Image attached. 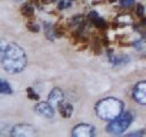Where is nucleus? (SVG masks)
Wrapping results in <instances>:
<instances>
[{
  "label": "nucleus",
  "instance_id": "10",
  "mask_svg": "<svg viewBox=\"0 0 146 137\" xmlns=\"http://www.w3.org/2000/svg\"><path fill=\"white\" fill-rule=\"evenodd\" d=\"M0 94L1 95H11L12 94L11 86L6 80L0 79Z\"/></svg>",
  "mask_w": 146,
  "mask_h": 137
},
{
  "label": "nucleus",
  "instance_id": "14",
  "mask_svg": "<svg viewBox=\"0 0 146 137\" xmlns=\"http://www.w3.org/2000/svg\"><path fill=\"white\" fill-rule=\"evenodd\" d=\"M94 24L99 27V28H102V27L105 26V22L102 18H100V17H96V18H94Z\"/></svg>",
  "mask_w": 146,
  "mask_h": 137
},
{
  "label": "nucleus",
  "instance_id": "6",
  "mask_svg": "<svg viewBox=\"0 0 146 137\" xmlns=\"http://www.w3.org/2000/svg\"><path fill=\"white\" fill-rule=\"evenodd\" d=\"M34 134H35V130H34L31 125H26V124L16 125V126L11 130V136H16V137L34 136Z\"/></svg>",
  "mask_w": 146,
  "mask_h": 137
},
{
  "label": "nucleus",
  "instance_id": "11",
  "mask_svg": "<svg viewBox=\"0 0 146 137\" xmlns=\"http://www.w3.org/2000/svg\"><path fill=\"white\" fill-rule=\"evenodd\" d=\"M22 13L27 17H32L34 13V7H32L31 5H26V6L22 7Z\"/></svg>",
  "mask_w": 146,
  "mask_h": 137
},
{
  "label": "nucleus",
  "instance_id": "7",
  "mask_svg": "<svg viewBox=\"0 0 146 137\" xmlns=\"http://www.w3.org/2000/svg\"><path fill=\"white\" fill-rule=\"evenodd\" d=\"M63 101H65V95H63L61 89L55 88L54 90H51V92L49 95V103L52 107L60 106L61 103H63Z\"/></svg>",
  "mask_w": 146,
  "mask_h": 137
},
{
  "label": "nucleus",
  "instance_id": "19",
  "mask_svg": "<svg viewBox=\"0 0 146 137\" xmlns=\"http://www.w3.org/2000/svg\"><path fill=\"white\" fill-rule=\"evenodd\" d=\"M136 13H138V16H141L144 13V6L143 5H138V10H136Z\"/></svg>",
  "mask_w": 146,
  "mask_h": 137
},
{
  "label": "nucleus",
  "instance_id": "8",
  "mask_svg": "<svg viewBox=\"0 0 146 137\" xmlns=\"http://www.w3.org/2000/svg\"><path fill=\"white\" fill-rule=\"evenodd\" d=\"M35 112L38 113L39 115H43L45 118H52L55 114L54 107L49 102H40L39 104H36Z\"/></svg>",
  "mask_w": 146,
  "mask_h": 137
},
{
  "label": "nucleus",
  "instance_id": "9",
  "mask_svg": "<svg viewBox=\"0 0 146 137\" xmlns=\"http://www.w3.org/2000/svg\"><path fill=\"white\" fill-rule=\"evenodd\" d=\"M60 113L63 118H70L73 113V107L70 103H61L60 104Z\"/></svg>",
  "mask_w": 146,
  "mask_h": 137
},
{
  "label": "nucleus",
  "instance_id": "2",
  "mask_svg": "<svg viewBox=\"0 0 146 137\" xmlns=\"http://www.w3.org/2000/svg\"><path fill=\"white\" fill-rule=\"evenodd\" d=\"M95 112H96L100 119L111 121L122 114L123 102L117 98H113V97L105 98L102 101L98 102L96 107H95Z\"/></svg>",
  "mask_w": 146,
  "mask_h": 137
},
{
  "label": "nucleus",
  "instance_id": "3",
  "mask_svg": "<svg viewBox=\"0 0 146 137\" xmlns=\"http://www.w3.org/2000/svg\"><path fill=\"white\" fill-rule=\"evenodd\" d=\"M131 121H133V115H131L130 113L121 114L118 118L111 120V123L107 125L106 130H107V132H110V134L121 135L128 129V127H129Z\"/></svg>",
  "mask_w": 146,
  "mask_h": 137
},
{
  "label": "nucleus",
  "instance_id": "15",
  "mask_svg": "<svg viewBox=\"0 0 146 137\" xmlns=\"http://www.w3.org/2000/svg\"><path fill=\"white\" fill-rule=\"evenodd\" d=\"M134 4V0H121V5L122 6H131Z\"/></svg>",
  "mask_w": 146,
  "mask_h": 137
},
{
  "label": "nucleus",
  "instance_id": "5",
  "mask_svg": "<svg viewBox=\"0 0 146 137\" xmlns=\"http://www.w3.org/2000/svg\"><path fill=\"white\" fill-rule=\"evenodd\" d=\"M133 97L138 103L146 104V80L135 85L133 91Z\"/></svg>",
  "mask_w": 146,
  "mask_h": 137
},
{
  "label": "nucleus",
  "instance_id": "18",
  "mask_svg": "<svg viewBox=\"0 0 146 137\" xmlns=\"http://www.w3.org/2000/svg\"><path fill=\"white\" fill-rule=\"evenodd\" d=\"M28 28H29V30L31 32H39V27L38 26H33V24H28Z\"/></svg>",
  "mask_w": 146,
  "mask_h": 137
},
{
  "label": "nucleus",
  "instance_id": "4",
  "mask_svg": "<svg viewBox=\"0 0 146 137\" xmlns=\"http://www.w3.org/2000/svg\"><path fill=\"white\" fill-rule=\"evenodd\" d=\"M74 137H93L95 136V129L89 124H79L72 130Z\"/></svg>",
  "mask_w": 146,
  "mask_h": 137
},
{
  "label": "nucleus",
  "instance_id": "17",
  "mask_svg": "<svg viewBox=\"0 0 146 137\" xmlns=\"http://www.w3.org/2000/svg\"><path fill=\"white\" fill-rule=\"evenodd\" d=\"M144 132L145 131H136V132H130L129 135H127V136H129V137H136V136H143L144 135Z\"/></svg>",
  "mask_w": 146,
  "mask_h": 137
},
{
  "label": "nucleus",
  "instance_id": "13",
  "mask_svg": "<svg viewBox=\"0 0 146 137\" xmlns=\"http://www.w3.org/2000/svg\"><path fill=\"white\" fill-rule=\"evenodd\" d=\"M7 45H9V43L4 41V40H0V61H1V58L4 56V52H5Z\"/></svg>",
  "mask_w": 146,
  "mask_h": 137
},
{
  "label": "nucleus",
  "instance_id": "16",
  "mask_svg": "<svg viewBox=\"0 0 146 137\" xmlns=\"http://www.w3.org/2000/svg\"><path fill=\"white\" fill-rule=\"evenodd\" d=\"M70 5H71V3L68 1V0H62V1L60 3V5H58V9H61V10H62V9L68 7Z\"/></svg>",
  "mask_w": 146,
  "mask_h": 137
},
{
  "label": "nucleus",
  "instance_id": "1",
  "mask_svg": "<svg viewBox=\"0 0 146 137\" xmlns=\"http://www.w3.org/2000/svg\"><path fill=\"white\" fill-rule=\"evenodd\" d=\"M1 65L7 73L16 74L22 72L27 66V55L20 45L10 43L4 52L1 58Z\"/></svg>",
  "mask_w": 146,
  "mask_h": 137
},
{
  "label": "nucleus",
  "instance_id": "20",
  "mask_svg": "<svg viewBox=\"0 0 146 137\" xmlns=\"http://www.w3.org/2000/svg\"><path fill=\"white\" fill-rule=\"evenodd\" d=\"M143 23H146V20H144V21H143Z\"/></svg>",
  "mask_w": 146,
  "mask_h": 137
},
{
  "label": "nucleus",
  "instance_id": "12",
  "mask_svg": "<svg viewBox=\"0 0 146 137\" xmlns=\"http://www.w3.org/2000/svg\"><path fill=\"white\" fill-rule=\"evenodd\" d=\"M27 94H28V98L29 99H39V95L36 94V92H34L32 88L27 89Z\"/></svg>",
  "mask_w": 146,
  "mask_h": 137
}]
</instances>
